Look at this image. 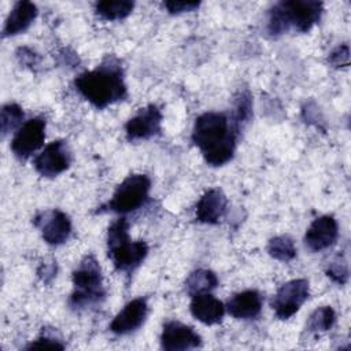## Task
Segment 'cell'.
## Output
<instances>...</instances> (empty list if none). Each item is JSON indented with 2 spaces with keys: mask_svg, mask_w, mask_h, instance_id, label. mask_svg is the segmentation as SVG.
I'll use <instances>...</instances> for the list:
<instances>
[{
  "mask_svg": "<svg viewBox=\"0 0 351 351\" xmlns=\"http://www.w3.org/2000/svg\"><path fill=\"white\" fill-rule=\"evenodd\" d=\"M239 130L232 115L210 111L196 118L192 141L210 166H223L234 155Z\"/></svg>",
  "mask_w": 351,
  "mask_h": 351,
  "instance_id": "1",
  "label": "cell"
},
{
  "mask_svg": "<svg viewBox=\"0 0 351 351\" xmlns=\"http://www.w3.org/2000/svg\"><path fill=\"white\" fill-rule=\"evenodd\" d=\"M74 85L78 93L96 108H106L128 96L123 70L112 56L104 59L96 69L80 74Z\"/></svg>",
  "mask_w": 351,
  "mask_h": 351,
  "instance_id": "2",
  "label": "cell"
},
{
  "mask_svg": "<svg viewBox=\"0 0 351 351\" xmlns=\"http://www.w3.org/2000/svg\"><path fill=\"white\" fill-rule=\"evenodd\" d=\"M324 12V4L313 0L280 1L269 11L267 32L271 36H281L291 29L300 33L308 32Z\"/></svg>",
  "mask_w": 351,
  "mask_h": 351,
  "instance_id": "3",
  "label": "cell"
},
{
  "mask_svg": "<svg viewBox=\"0 0 351 351\" xmlns=\"http://www.w3.org/2000/svg\"><path fill=\"white\" fill-rule=\"evenodd\" d=\"M129 223L126 218H119L108 228L107 250L114 267L118 271L130 273L137 269L148 254L145 241H132L129 239Z\"/></svg>",
  "mask_w": 351,
  "mask_h": 351,
  "instance_id": "4",
  "label": "cell"
},
{
  "mask_svg": "<svg viewBox=\"0 0 351 351\" xmlns=\"http://www.w3.org/2000/svg\"><path fill=\"white\" fill-rule=\"evenodd\" d=\"M73 293L70 306L74 310H82L100 303L106 298L101 267L93 255H86L73 271Z\"/></svg>",
  "mask_w": 351,
  "mask_h": 351,
  "instance_id": "5",
  "label": "cell"
},
{
  "mask_svg": "<svg viewBox=\"0 0 351 351\" xmlns=\"http://www.w3.org/2000/svg\"><path fill=\"white\" fill-rule=\"evenodd\" d=\"M151 180L145 174H130L115 189L107 210L118 214L132 213L140 208L148 199Z\"/></svg>",
  "mask_w": 351,
  "mask_h": 351,
  "instance_id": "6",
  "label": "cell"
},
{
  "mask_svg": "<svg viewBox=\"0 0 351 351\" xmlns=\"http://www.w3.org/2000/svg\"><path fill=\"white\" fill-rule=\"evenodd\" d=\"M310 285L306 278H295L282 284L271 300V308L277 318H291L308 299Z\"/></svg>",
  "mask_w": 351,
  "mask_h": 351,
  "instance_id": "7",
  "label": "cell"
},
{
  "mask_svg": "<svg viewBox=\"0 0 351 351\" xmlns=\"http://www.w3.org/2000/svg\"><path fill=\"white\" fill-rule=\"evenodd\" d=\"M45 140V119L43 118H32L26 121L14 134L11 140V149L14 155L25 160L30 158Z\"/></svg>",
  "mask_w": 351,
  "mask_h": 351,
  "instance_id": "8",
  "label": "cell"
},
{
  "mask_svg": "<svg viewBox=\"0 0 351 351\" xmlns=\"http://www.w3.org/2000/svg\"><path fill=\"white\" fill-rule=\"evenodd\" d=\"M70 163L71 154L63 140H56L45 145L33 160L36 171L43 177H56L66 171Z\"/></svg>",
  "mask_w": 351,
  "mask_h": 351,
  "instance_id": "9",
  "label": "cell"
},
{
  "mask_svg": "<svg viewBox=\"0 0 351 351\" xmlns=\"http://www.w3.org/2000/svg\"><path fill=\"white\" fill-rule=\"evenodd\" d=\"M33 222L40 229L44 241L49 245L63 244L70 237L71 221L66 213L58 208L37 214Z\"/></svg>",
  "mask_w": 351,
  "mask_h": 351,
  "instance_id": "10",
  "label": "cell"
},
{
  "mask_svg": "<svg viewBox=\"0 0 351 351\" xmlns=\"http://www.w3.org/2000/svg\"><path fill=\"white\" fill-rule=\"evenodd\" d=\"M162 114L160 110L149 104L141 108L134 117H132L125 125L126 138L129 141L148 140L160 133Z\"/></svg>",
  "mask_w": 351,
  "mask_h": 351,
  "instance_id": "11",
  "label": "cell"
},
{
  "mask_svg": "<svg viewBox=\"0 0 351 351\" xmlns=\"http://www.w3.org/2000/svg\"><path fill=\"white\" fill-rule=\"evenodd\" d=\"M202 346L200 335L189 325L178 321H167L160 335V347L167 351L192 350Z\"/></svg>",
  "mask_w": 351,
  "mask_h": 351,
  "instance_id": "12",
  "label": "cell"
},
{
  "mask_svg": "<svg viewBox=\"0 0 351 351\" xmlns=\"http://www.w3.org/2000/svg\"><path fill=\"white\" fill-rule=\"evenodd\" d=\"M148 315V304L143 298H136L128 302L123 308L114 317L110 324V330L115 335H128L137 330Z\"/></svg>",
  "mask_w": 351,
  "mask_h": 351,
  "instance_id": "13",
  "label": "cell"
},
{
  "mask_svg": "<svg viewBox=\"0 0 351 351\" xmlns=\"http://www.w3.org/2000/svg\"><path fill=\"white\" fill-rule=\"evenodd\" d=\"M339 236V225L332 215H322L311 222L306 234L304 244L310 251L318 252L333 245Z\"/></svg>",
  "mask_w": 351,
  "mask_h": 351,
  "instance_id": "14",
  "label": "cell"
},
{
  "mask_svg": "<svg viewBox=\"0 0 351 351\" xmlns=\"http://www.w3.org/2000/svg\"><path fill=\"white\" fill-rule=\"evenodd\" d=\"M228 206V199L219 188L206 191L196 204V219L200 223L214 225L219 222Z\"/></svg>",
  "mask_w": 351,
  "mask_h": 351,
  "instance_id": "15",
  "label": "cell"
},
{
  "mask_svg": "<svg viewBox=\"0 0 351 351\" xmlns=\"http://www.w3.org/2000/svg\"><path fill=\"white\" fill-rule=\"evenodd\" d=\"M191 314L204 325L218 324L225 314V304L210 292L192 296L189 304Z\"/></svg>",
  "mask_w": 351,
  "mask_h": 351,
  "instance_id": "16",
  "label": "cell"
},
{
  "mask_svg": "<svg viewBox=\"0 0 351 351\" xmlns=\"http://www.w3.org/2000/svg\"><path fill=\"white\" fill-rule=\"evenodd\" d=\"M226 311L237 319H251L261 314L262 296L255 289L234 293L225 306Z\"/></svg>",
  "mask_w": 351,
  "mask_h": 351,
  "instance_id": "17",
  "label": "cell"
},
{
  "mask_svg": "<svg viewBox=\"0 0 351 351\" xmlns=\"http://www.w3.org/2000/svg\"><path fill=\"white\" fill-rule=\"evenodd\" d=\"M36 16H37L36 4L30 1L16 3L5 19L3 36L10 37V36H16L19 33H23L33 23Z\"/></svg>",
  "mask_w": 351,
  "mask_h": 351,
  "instance_id": "18",
  "label": "cell"
},
{
  "mask_svg": "<svg viewBox=\"0 0 351 351\" xmlns=\"http://www.w3.org/2000/svg\"><path fill=\"white\" fill-rule=\"evenodd\" d=\"M217 285L218 278L215 273L207 269H199L192 271L185 281V289L189 296L211 292L214 288H217Z\"/></svg>",
  "mask_w": 351,
  "mask_h": 351,
  "instance_id": "19",
  "label": "cell"
},
{
  "mask_svg": "<svg viewBox=\"0 0 351 351\" xmlns=\"http://www.w3.org/2000/svg\"><path fill=\"white\" fill-rule=\"evenodd\" d=\"M134 8L133 1L128 0H118V1H97L95 4V11L96 14L106 21H121L130 15V12Z\"/></svg>",
  "mask_w": 351,
  "mask_h": 351,
  "instance_id": "20",
  "label": "cell"
},
{
  "mask_svg": "<svg viewBox=\"0 0 351 351\" xmlns=\"http://www.w3.org/2000/svg\"><path fill=\"white\" fill-rule=\"evenodd\" d=\"M336 321V314L330 306H321L315 308L307 319L306 330L310 333H322L329 330Z\"/></svg>",
  "mask_w": 351,
  "mask_h": 351,
  "instance_id": "21",
  "label": "cell"
},
{
  "mask_svg": "<svg viewBox=\"0 0 351 351\" xmlns=\"http://www.w3.org/2000/svg\"><path fill=\"white\" fill-rule=\"evenodd\" d=\"M267 252L277 261L289 262L296 256V247L289 236H277L269 241Z\"/></svg>",
  "mask_w": 351,
  "mask_h": 351,
  "instance_id": "22",
  "label": "cell"
},
{
  "mask_svg": "<svg viewBox=\"0 0 351 351\" xmlns=\"http://www.w3.org/2000/svg\"><path fill=\"white\" fill-rule=\"evenodd\" d=\"M23 111L22 108L15 103H8L3 106L1 108V117H0V125H1V133L5 136L7 133L19 129L22 126L23 121Z\"/></svg>",
  "mask_w": 351,
  "mask_h": 351,
  "instance_id": "23",
  "label": "cell"
},
{
  "mask_svg": "<svg viewBox=\"0 0 351 351\" xmlns=\"http://www.w3.org/2000/svg\"><path fill=\"white\" fill-rule=\"evenodd\" d=\"M252 115V103H251V96L248 92H241L239 97L236 99L234 108L232 112V118L234 122L241 126V123L248 122Z\"/></svg>",
  "mask_w": 351,
  "mask_h": 351,
  "instance_id": "24",
  "label": "cell"
},
{
  "mask_svg": "<svg viewBox=\"0 0 351 351\" xmlns=\"http://www.w3.org/2000/svg\"><path fill=\"white\" fill-rule=\"evenodd\" d=\"M26 348L27 350H63L64 344L55 335V332H48V329H44L41 335L34 341H32Z\"/></svg>",
  "mask_w": 351,
  "mask_h": 351,
  "instance_id": "25",
  "label": "cell"
},
{
  "mask_svg": "<svg viewBox=\"0 0 351 351\" xmlns=\"http://www.w3.org/2000/svg\"><path fill=\"white\" fill-rule=\"evenodd\" d=\"M326 276L337 284H346L348 280V265L347 261L337 255L326 267Z\"/></svg>",
  "mask_w": 351,
  "mask_h": 351,
  "instance_id": "26",
  "label": "cell"
},
{
  "mask_svg": "<svg viewBox=\"0 0 351 351\" xmlns=\"http://www.w3.org/2000/svg\"><path fill=\"white\" fill-rule=\"evenodd\" d=\"M329 62L333 67H341V66H348L350 63V49L347 44L339 45L335 48L330 55H329Z\"/></svg>",
  "mask_w": 351,
  "mask_h": 351,
  "instance_id": "27",
  "label": "cell"
},
{
  "mask_svg": "<svg viewBox=\"0 0 351 351\" xmlns=\"http://www.w3.org/2000/svg\"><path fill=\"white\" fill-rule=\"evenodd\" d=\"M200 3L199 1H165L163 7L170 12V14H181V12H191L199 8Z\"/></svg>",
  "mask_w": 351,
  "mask_h": 351,
  "instance_id": "28",
  "label": "cell"
},
{
  "mask_svg": "<svg viewBox=\"0 0 351 351\" xmlns=\"http://www.w3.org/2000/svg\"><path fill=\"white\" fill-rule=\"evenodd\" d=\"M56 263V262H55ZM53 262L52 263H49V265H47V263H44V266H41V269L38 270V276L43 278V281L44 282H49L56 274V265H55Z\"/></svg>",
  "mask_w": 351,
  "mask_h": 351,
  "instance_id": "29",
  "label": "cell"
}]
</instances>
